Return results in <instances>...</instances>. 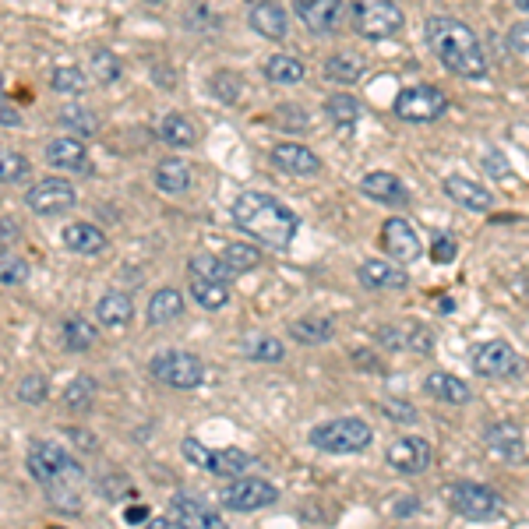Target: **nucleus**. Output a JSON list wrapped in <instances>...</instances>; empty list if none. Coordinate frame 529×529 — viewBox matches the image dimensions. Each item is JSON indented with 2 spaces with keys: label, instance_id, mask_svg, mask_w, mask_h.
I'll return each instance as SVG.
<instances>
[{
  "label": "nucleus",
  "instance_id": "48",
  "mask_svg": "<svg viewBox=\"0 0 529 529\" xmlns=\"http://www.w3.org/2000/svg\"><path fill=\"white\" fill-rule=\"evenodd\" d=\"M381 410H385L388 420H395V424H406V427H413L420 420L417 406L406 403V399H388V403H381Z\"/></svg>",
  "mask_w": 529,
  "mask_h": 529
},
{
  "label": "nucleus",
  "instance_id": "8",
  "mask_svg": "<svg viewBox=\"0 0 529 529\" xmlns=\"http://www.w3.org/2000/svg\"><path fill=\"white\" fill-rule=\"evenodd\" d=\"M152 378L159 381V385H170V388H180V392H187V388H198L205 381V364L202 357H194V353L187 350H163L152 357L149 364Z\"/></svg>",
  "mask_w": 529,
  "mask_h": 529
},
{
  "label": "nucleus",
  "instance_id": "9",
  "mask_svg": "<svg viewBox=\"0 0 529 529\" xmlns=\"http://www.w3.org/2000/svg\"><path fill=\"white\" fill-rule=\"evenodd\" d=\"M392 110L406 124H431V120H441L448 113V96L438 85H410L395 96Z\"/></svg>",
  "mask_w": 529,
  "mask_h": 529
},
{
  "label": "nucleus",
  "instance_id": "18",
  "mask_svg": "<svg viewBox=\"0 0 529 529\" xmlns=\"http://www.w3.org/2000/svg\"><path fill=\"white\" fill-rule=\"evenodd\" d=\"M360 191H364V198H371V202H378V205H388V209H406V205H410L406 184L395 177V173H385V170L367 173V177L360 180Z\"/></svg>",
  "mask_w": 529,
  "mask_h": 529
},
{
  "label": "nucleus",
  "instance_id": "24",
  "mask_svg": "<svg viewBox=\"0 0 529 529\" xmlns=\"http://www.w3.org/2000/svg\"><path fill=\"white\" fill-rule=\"evenodd\" d=\"M445 194L455 205H462L466 212H491L494 209V194L470 177H445Z\"/></svg>",
  "mask_w": 529,
  "mask_h": 529
},
{
  "label": "nucleus",
  "instance_id": "34",
  "mask_svg": "<svg viewBox=\"0 0 529 529\" xmlns=\"http://www.w3.org/2000/svg\"><path fill=\"white\" fill-rule=\"evenodd\" d=\"M261 75L269 78L272 85H300L304 82V75H307V68L300 64L297 57H290V53H276V57L265 60Z\"/></svg>",
  "mask_w": 529,
  "mask_h": 529
},
{
  "label": "nucleus",
  "instance_id": "32",
  "mask_svg": "<svg viewBox=\"0 0 529 529\" xmlns=\"http://www.w3.org/2000/svg\"><path fill=\"white\" fill-rule=\"evenodd\" d=\"M57 124L75 138H92L99 131V117L92 110H85V103H64L57 110Z\"/></svg>",
  "mask_w": 529,
  "mask_h": 529
},
{
  "label": "nucleus",
  "instance_id": "17",
  "mask_svg": "<svg viewBox=\"0 0 529 529\" xmlns=\"http://www.w3.org/2000/svg\"><path fill=\"white\" fill-rule=\"evenodd\" d=\"M71 462V455L57 445V441H32L29 455H25V466H29V477L39 484H50L64 466Z\"/></svg>",
  "mask_w": 529,
  "mask_h": 529
},
{
  "label": "nucleus",
  "instance_id": "22",
  "mask_svg": "<svg viewBox=\"0 0 529 529\" xmlns=\"http://www.w3.org/2000/svg\"><path fill=\"white\" fill-rule=\"evenodd\" d=\"M247 22H251V29L258 32V36L272 39V43L286 39V32H290V18H286V11L279 8V4H272V0H258V4H251Z\"/></svg>",
  "mask_w": 529,
  "mask_h": 529
},
{
  "label": "nucleus",
  "instance_id": "44",
  "mask_svg": "<svg viewBox=\"0 0 529 529\" xmlns=\"http://www.w3.org/2000/svg\"><path fill=\"white\" fill-rule=\"evenodd\" d=\"M92 78L99 85H113L120 78V60L110 50H92Z\"/></svg>",
  "mask_w": 529,
  "mask_h": 529
},
{
  "label": "nucleus",
  "instance_id": "57",
  "mask_svg": "<svg viewBox=\"0 0 529 529\" xmlns=\"http://www.w3.org/2000/svg\"><path fill=\"white\" fill-rule=\"evenodd\" d=\"M515 8H519V11H526V15H529V0H515Z\"/></svg>",
  "mask_w": 529,
  "mask_h": 529
},
{
  "label": "nucleus",
  "instance_id": "38",
  "mask_svg": "<svg viewBox=\"0 0 529 529\" xmlns=\"http://www.w3.org/2000/svg\"><path fill=\"white\" fill-rule=\"evenodd\" d=\"M223 261L230 276H247V272H254L261 265V251L254 244H226Z\"/></svg>",
  "mask_w": 529,
  "mask_h": 529
},
{
  "label": "nucleus",
  "instance_id": "36",
  "mask_svg": "<svg viewBox=\"0 0 529 529\" xmlns=\"http://www.w3.org/2000/svg\"><path fill=\"white\" fill-rule=\"evenodd\" d=\"M159 138H163L166 145H173V149H191V145L198 142L194 124L187 117H180V113H166V117L159 120Z\"/></svg>",
  "mask_w": 529,
  "mask_h": 529
},
{
  "label": "nucleus",
  "instance_id": "41",
  "mask_svg": "<svg viewBox=\"0 0 529 529\" xmlns=\"http://www.w3.org/2000/svg\"><path fill=\"white\" fill-rule=\"evenodd\" d=\"M191 276H202V279H216V283H226L230 279V269H226V261L219 254H194L191 258Z\"/></svg>",
  "mask_w": 529,
  "mask_h": 529
},
{
  "label": "nucleus",
  "instance_id": "39",
  "mask_svg": "<svg viewBox=\"0 0 529 529\" xmlns=\"http://www.w3.org/2000/svg\"><path fill=\"white\" fill-rule=\"evenodd\" d=\"M60 336H64V346H68L71 353H85L89 346H96V328L85 318H68L64 328H60Z\"/></svg>",
  "mask_w": 529,
  "mask_h": 529
},
{
  "label": "nucleus",
  "instance_id": "54",
  "mask_svg": "<svg viewBox=\"0 0 529 529\" xmlns=\"http://www.w3.org/2000/svg\"><path fill=\"white\" fill-rule=\"evenodd\" d=\"M392 512L399 515V519H406V515L420 512V501L413 498V494H406V501H395V505H392Z\"/></svg>",
  "mask_w": 529,
  "mask_h": 529
},
{
  "label": "nucleus",
  "instance_id": "58",
  "mask_svg": "<svg viewBox=\"0 0 529 529\" xmlns=\"http://www.w3.org/2000/svg\"><path fill=\"white\" fill-rule=\"evenodd\" d=\"M145 4H163V0H145Z\"/></svg>",
  "mask_w": 529,
  "mask_h": 529
},
{
  "label": "nucleus",
  "instance_id": "14",
  "mask_svg": "<svg viewBox=\"0 0 529 529\" xmlns=\"http://www.w3.org/2000/svg\"><path fill=\"white\" fill-rule=\"evenodd\" d=\"M75 187L68 184V180H60V177H46L39 180L36 187L29 191V209L36 212V216H60V212H68L71 205H75Z\"/></svg>",
  "mask_w": 529,
  "mask_h": 529
},
{
  "label": "nucleus",
  "instance_id": "46",
  "mask_svg": "<svg viewBox=\"0 0 529 529\" xmlns=\"http://www.w3.org/2000/svg\"><path fill=\"white\" fill-rule=\"evenodd\" d=\"M399 339H403V350H410V353H431L434 350V336L420 325H403L399 328Z\"/></svg>",
  "mask_w": 529,
  "mask_h": 529
},
{
  "label": "nucleus",
  "instance_id": "52",
  "mask_svg": "<svg viewBox=\"0 0 529 529\" xmlns=\"http://www.w3.org/2000/svg\"><path fill=\"white\" fill-rule=\"evenodd\" d=\"M484 166H487V170H491V173H494V177H498V180L512 177V166H508L505 159H501V152H487Z\"/></svg>",
  "mask_w": 529,
  "mask_h": 529
},
{
  "label": "nucleus",
  "instance_id": "10",
  "mask_svg": "<svg viewBox=\"0 0 529 529\" xmlns=\"http://www.w3.org/2000/svg\"><path fill=\"white\" fill-rule=\"evenodd\" d=\"M219 501H223V508H230V512H261V508H272L279 501V487L269 484V480L261 477H233L230 484H226V491L219 494Z\"/></svg>",
  "mask_w": 529,
  "mask_h": 529
},
{
  "label": "nucleus",
  "instance_id": "23",
  "mask_svg": "<svg viewBox=\"0 0 529 529\" xmlns=\"http://www.w3.org/2000/svg\"><path fill=\"white\" fill-rule=\"evenodd\" d=\"M272 163L279 166V170L293 173V177H318L321 173V159L314 156L307 145H297V142H283L272 149Z\"/></svg>",
  "mask_w": 529,
  "mask_h": 529
},
{
  "label": "nucleus",
  "instance_id": "2",
  "mask_svg": "<svg viewBox=\"0 0 529 529\" xmlns=\"http://www.w3.org/2000/svg\"><path fill=\"white\" fill-rule=\"evenodd\" d=\"M230 216H233V223H237V230H244L247 237L258 240V244H265V247H272V251H286L300 230L297 212L265 191L237 194Z\"/></svg>",
  "mask_w": 529,
  "mask_h": 529
},
{
  "label": "nucleus",
  "instance_id": "20",
  "mask_svg": "<svg viewBox=\"0 0 529 529\" xmlns=\"http://www.w3.org/2000/svg\"><path fill=\"white\" fill-rule=\"evenodd\" d=\"M424 392L431 395V399H438V403H445V406H470L473 403V388L466 385L462 378H455V374H448V371L427 374Z\"/></svg>",
  "mask_w": 529,
  "mask_h": 529
},
{
  "label": "nucleus",
  "instance_id": "33",
  "mask_svg": "<svg viewBox=\"0 0 529 529\" xmlns=\"http://www.w3.org/2000/svg\"><path fill=\"white\" fill-rule=\"evenodd\" d=\"M96 318L103 321L106 328H127L131 318H135V304H131L127 293H106L96 304Z\"/></svg>",
  "mask_w": 529,
  "mask_h": 529
},
{
  "label": "nucleus",
  "instance_id": "40",
  "mask_svg": "<svg viewBox=\"0 0 529 529\" xmlns=\"http://www.w3.org/2000/svg\"><path fill=\"white\" fill-rule=\"evenodd\" d=\"M92 403H96V381L92 378H75L64 388V406L71 413H89Z\"/></svg>",
  "mask_w": 529,
  "mask_h": 529
},
{
  "label": "nucleus",
  "instance_id": "45",
  "mask_svg": "<svg viewBox=\"0 0 529 529\" xmlns=\"http://www.w3.org/2000/svg\"><path fill=\"white\" fill-rule=\"evenodd\" d=\"M85 71L82 68H57L53 71V78H50V85L57 92H64V96H78V92H85Z\"/></svg>",
  "mask_w": 529,
  "mask_h": 529
},
{
  "label": "nucleus",
  "instance_id": "15",
  "mask_svg": "<svg viewBox=\"0 0 529 529\" xmlns=\"http://www.w3.org/2000/svg\"><path fill=\"white\" fill-rule=\"evenodd\" d=\"M484 445L494 459L501 462H522L526 459V438H522V427L512 420H494L484 427Z\"/></svg>",
  "mask_w": 529,
  "mask_h": 529
},
{
  "label": "nucleus",
  "instance_id": "42",
  "mask_svg": "<svg viewBox=\"0 0 529 529\" xmlns=\"http://www.w3.org/2000/svg\"><path fill=\"white\" fill-rule=\"evenodd\" d=\"M29 261L18 258V254H8V251H0V283L4 286H22L29 283Z\"/></svg>",
  "mask_w": 529,
  "mask_h": 529
},
{
  "label": "nucleus",
  "instance_id": "19",
  "mask_svg": "<svg viewBox=\"0 0 529 529\" xmlns=\"http://www.w3.org/2000/svg\"><path fill=\"white\" fill-rule=\"evenodd\" d=\"M357 279L364 290L385 293V290H406L410 286V276H406L395 261H381V258H367L357 269Z\"/></svg>",
  "mask_w": 529,
  "mask_h": 529
},
{
  "label": "nucleus",
  "instance_id": "29",
  "mask_svg": "<svg viewBox=\"0 0 529 529\" xmlns=\"http://www.w3.org/2000/svg\"><path fill=\"white\" fill-rule=\"evenodd\" d=\"M64 247L68 251H75V254H99V251H106V233L99 230V226H92V223H71V226H64Z\"/></svg>",
  "mask_w": 529,
  "mask_h": 529
},
{
  "label": "nucleus",
  "instance_id": "28",
  "mask_svg": "<svg viewBox=\"0 0 529 529\" xmlns=\"http://www.w3.org/2000/svg\"><path fill=\"white\" fill-rule=\"evenodd\" d=\"M194 184V166L187 159H163L156 166V187L166 194H184Z\"/></svg>",
  "mask_w": 529,
  "mask_h": 529
},
{
  "label": "nucleus",
  "instance_id": "31",
  "mask_svg": "<svg viewBox=\"0 0 529 529\" xmlns=\"http://www.w3.org/2000/svg\"><path fill=\"white\" fill-rule=\"evenodd\" d=\"M290 336L304 346H321L328 339L336 336V321L332 318H321V314H307V318H297L290 325Z\"/></svg>",
  "mask_w": 529,
  "mask_h": 529
},
{
  "label": "nucleus",
  "instance_id": "4",
  "mask_svg": "<svg viewBox=\"0 0 529 529\" xmlns=\"http://www.w3.org/2000/svg\"><path fill=\"white\" fill-rule=\"evenodd\" d=\"M448 508L470 522H494L505 515V498L477 480H455L448 487Z\"/></svg>",
  "mask_w": 529,
  "mask_h": 529
},
{
  "label": "nucleus",
  "instance_id": "49",
  "mask_svg": "<svg viewBox=\"0 0 529 529\" xmlns=\"http://www.w3.org/2000/svg\"><path fill=\"white\" fill-rule=\"evenodd\" d=\"M46 395H50V388H46V378H39V374H29V378H22V385H18V399L22 403H46Z\"/></svg>",
  "mask_w": 529,
  "mask_h": 529
},
{
  "label": "nucleus",
  "instance_id": "1",
  "mask_svg": "<svg viewBox=\"0 0 529 529\" xmlns=\"http://www.w3.org/2000/svg\"><path fill=\"white\" fill-rule=\"evenodd\" d=\"M424 43L434 57L441 60V68L452 71L459 78H470V82H480L487 78V53L480 36L459 18L448 15H434L424 22Z\"/></svg>",
  "mask_w": 529,
  "mask_h": 529
},
{
  "label": "nucleus",
  "instance_id": "37",
  "mask_svg": "<svg viewBox=\"0 0 529 529\" xmlns=\"http://www.w3.org/2000/svg\"><path fill=\"white\" fill-rule=\"evenodd\" d=\"M191 297L198 300V307H205V311H223V307L230 304V290H226V283L202 279V276H191Z\"/></svg>",
  "mask_w": 529,
  "mask_h": 529
},
{
  "label": "nucleus",
  "instance_id": "30",
  "mask_svg": "<svg viewBox=\"0 0 529 529\" xmlns=\"http://www.w3.org/2000/svg\"><path fill=\"white\" fill-rule=\"evenodd\" d=\"M180 314H184V293L166 286V290H156V297L149 300L145 318H149V325L163 328V325H170V321H177Z\"/></svg>",
  "mask_w": 529,
  "mask_h": 529
},
{
  "label": "nucleus",
  "instance_id": "11",
  "mask_svg": "<svg viewBox=\"0 0 529 529\" xmlns=\"http://www.w3.org/2000/svg\"><path fill=\"white\" fill-rule=\"evenodd\" d=\"M385 459H388V466H392L395 473H403V477H420V473L431 470L434 448H431V441H427V438L410 434V438H395L392 445H388Z\"/></svg>",
  "mask_w": 529,
  "mask_h": 529
},
{
  "label": "nucleus",
  "instance_id": "7",
  "mask_svg": "<svg viewBox=\"0 0 529 529\" xmlns=\"http://www.w3.org/2000/svg\"><path fill=\"white\" fill-rule=\"evenodd\" d=\"M353 29L360 32L364 39H392L395 32H403L406 15L395 0H353L350 8Z\"/></svg>",
  "mask_w": 529,
  "mask_h": 529
},
{
  "label": "nucleus",
  "instance_id": "25",
  "mask_svg": "<svg viewBox=\"0 0 529 529\" xmlns=\"http://www.w3.org/2000/svg\"><path fill=\"white\" fill-rule=\"evenodd\" d=\"M46 163L57 166V170H78V173H82L85 166H89V156H85L82 138H75V135L53 138V142L46 145Z\"/></svg>",
  "mask_w": 529,
  "mask_h": 529
},
{
  "label": "nucleus",
  "instance_id": "21",
  "mask_svg": "<svg viewBox=\"0 0 529 529\" xmlns=\"http://www.w3.org/2000/svg\"><path fill=\"white\" fill-rule=\"evenodd\" d=\"M184 526V529H194V526H205V529H219L223 526V515L212 512L209 505H202V501L194 498H177L170 505V512H166V526Z\"/></svg>",
  "mask_w": 529,
  "mask_h": 529
},
{
  "label": "nucleus",
  "instance_id": "35",
  "mask_svg": "<svg viewBox=\"0 0 529 529\" xmlns=\"http://www.w3.org/2000/svg\"><path fill=\"white\" fill-rule=\"evenodd\" d=\"M325 113H328V120L339 127V131H350V127H357L364 106H360V99L350 96V92H336V96L325 99Z\"/></svg>",
  "mask_w": 529,
  "mask_h": 529
},
{
  "label": "nucleus",
  "instance_id": "51",
  "mask_svg": "<svg viewBox=\"0 0 529 529\" xmlns=\"http://www.w3.org/2000/svg\"><path fill=\"white\" fill-rule=\"evenodd\" d=\"M508 46H512L515 53H529V22H515L512 29H508Z\"/></svg>",
  "mask_w": 529,
  "mask_h": 529
},
{
  "label": "nucleus",
  "instance_id": "53",
  "mask_svg": "<svg viewBox=\"0 0 529 529\" xmlns=\"http://www.w3.org/2000/svg\"><path fill=\"white\" fill-rule=\"evenodd\" d=\"M18 124H22V113L11 103H0V127H18Z\"/></svg>",
  "mask_w": 529,
  "mask_h": 529
},
{
  "label": "nucleus",
  "instance_id": "43",
  "mask_svg": "<svg viewBox=\"0 0 529 529\" xmlns=\"http://www.w3.org/2000/svg\"><path fill=\"white\" fill-rule=\"evenodd\" d=\"M29 159L22 156V152H0V184H18V180L29 177Z\"/></svg>",
  "mask_w": 529,
  "mask_h": 529
},
{
  "label": "nucleus",
  "instance_id": "26",
  "mask_svg": "<svg viewBox=\"0 0 529 529\" xmlns=\"http://www.w3.org/2000/svg\"><path fill=\"white\" fill-rule=\"evenodd\" d=\"M367 75V60L353 50H339L325 60V78L332 85H357Z\"/></svg>",
  "mask_w": 529,
  "mask_h": 529
},
{
  "label": "nucleus",
  "instance_id": "5",
  "mask_svg": "<svg viewBox=\"0 0 529 529\" xmlns=\"http://www.w3.org/2000/svg\"><path fill=\"white\" fill-rule=\"evenodd\" d=\"M470 367L477 378H487V381H512L526 374V360H522V353L508 339H487V343H480L470 353Z\"/></svg>",
  "mask_w": 529,
  "mask_h": 529
},
{
  "label": "nucleus",
  "instance_id": "47",
  "mask_svg": "<svg viewBox=\"0 0 529 529\" xmlns=\"http://www.w3.org/2000/svg\"><path fill=\"white\" fill-rule=\"evenodd\" d=\"M240 89H244V85H240V78L233 75V71H216V75H212V96L223 99V103H237Z\"/></svg>",
  "mask_w": 529,
  "mask_h": 529
},
{
  "label": "nucleus",
  "instance_id": "13",
  "mask_svg": "<svg viewBox=\"0 0 529 529\" xmlns=\"http://www.w3.org/2000/svg\"><path fill=\"white\" fill-rule=\"evenodd\" d=\"M43 487H46V494H50L53 508H60V512H82V505H85V470L78 466L75 459H71L68 466H64V470H60L57 477Z\"/></svg>",
  "mask_w": 529,
  "mask_h": 529
},
{
  "label": "nucleus",
  "instance_id": "12",
  "mask_svg": "<svg viewBox=\"0 0 529 529\" xmlns=\"http://www.w3.org/2000/svg\"><path fill=\"white\" fill-rule=\"evenodd\" d=\"M381 247H385V254L395 265H410V261H417L424 254V240L417 237V230L403 216L385 219V226H381Z\"/></svg>",
  "mask_w": 529,
  "mask_h": 529
},
{
  "label": "nucleus",
  "instance_id": "59",
  "mask_svg": "<svg viewBox=\"0 0 529 529\" xmlns=\"http://www.w3.org/2000/svg\"><path fill=\"white\" fill-rule=\"evenodd\" d=\"M0 85H4V78H0Z\"/></svg>",
  "mask_w": 529,
  "mask_h": 529
},
{
  "label": "nucleus",
  "instance_id": "6",
  "mask_svg": "<svg viewBox=\"0 0 529 529\" xmlns=\"http://www.w3.org/2000/svg\"><path fill=\"white\" fill-rule=\"evenodd\" d=\"M180 452H184V459L191 462V466H198V470H209L212 477H244L247 470H251V455L244 452V448H209L202 445L198 438H184L180 441Z\"/></svg>",
  "mask_w": 529,
  "mask_h": 529
},
{
  "label": "nucleus",
  "instance_id": "50",
  "mask_svg": "<svg viewBox=\"0 0 529 529\" xmlns=\"http://www.w3.org/2000/svg\"><path fill=\"white\" fill-rule=\"evenodd\" d=\"M455 254H459V244H455V237H448V233H438L431 244V258L438 261V265H452Z\"/></svg>",
  "mask_w": 529,
  "mask_h": 529
},
{
  "label": "nucleus",
  "instance_id": "55",
  "mask_svg": "<svg viewBox=\"0 0 529 529\" xmlns=\"http://www.w3.org/2000/svg\"><path fill=\"white\" fill-rule=\"evenodd\" d=\"M18 240V226L11 219H0V247H8Z\"/></svg>",
  "mask_w": 529,
  "mask_h": 529
},
{
  "label": "nucleus",
  "instance_id": "3",
  "mask_svg": "<svg viewBox=\"0 0 529 529\" xmlns=\"http://www.w3.org/2000/svg\"><path fill=\"white\" fill-rule=\"evenodd\" d=\"M311 441L318 452L328 455H360L371 448L374 431L367 420L360 417H339V420H325V424L311 427Z\"/></svg>",
  "mask_w": 529,
  "mask_h": 529
},
{
  "label": "nucleus",
  "instance_id": "16",
  "mask_svg": "<svg viewBox=\"0 0 529 529\" xmlns=\"http://www.w3.org/2000/svg\"><path fill=\"white\" fill-rule=\"evenodd\" d=\"M293 11L304 22L307 32L314 36H328V32L339 29V18H343V0H293Z\"/></svg>",
  "mask_w": 529,
  "mask_h": 529
},
{
  "label": "nucleus",
  "instance_id": "27",
  "mask_svg": "<svg viewBox=\"0 0 529 529\" xmlns=\"http://www.w3.org/2000/svg\"><path fill=\"white\" fill-rule=\"evenodd\" d=\"M240 350H244L247 360H258V364H279L286 357L283 339H276L272 332H258V328L240 339Z\"/></svg>",
  "mask_w": 529,
  "mask_h": 529
},
{
  "label": "nucleus",
  "instance_id": "56",
  "mask_svg": "<svg viewBox=\"0 0 529 529\" xmlns=\"http://www.w3.org/2000/svg\"><path fill=\"white\" fill-rule=\"evenodd\" d=\"M124 519L127 522H149V508H145V505H131L124 512Z\"/></svg>",
  "mask_w": 529,
  "mask_h": 529
}]
</instances>
